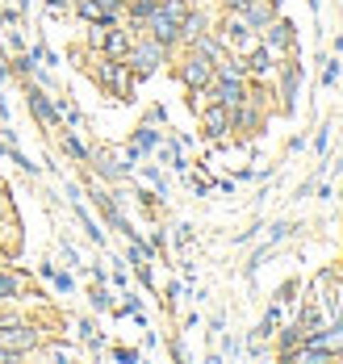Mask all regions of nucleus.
I'll use <instances>...</instances> for the list:
<instances>
[{"label": "nucleus", "mask_w": 343, "mask_h": 364, "mask_svg": "<svg viewBox=\"0 0 343 364\" xmlns=\"http://www.w3.org/2000/svg\"><path fill=\"white\" fill-rule=\"evenodd\" d=\"M92 80H97L114 101H134V80H138V75L130 72L126 59H105V55H101V63L92 68Z\"/></svg>", "instance_id": "f257e3e1"}, {"label": "nucleus", "mask_w": 343, "mask_h": 364, "mask_svg": "<svg viewBox=\"0 0 343 364\" xmlns=\"http://www.w3.org/2000/svg\"><path fill=\"white\" fill-rule=\"evenodd\" d=\"M63 151H67L72 159H80V164H88V155H92V151H88V146L80 143L76 134H63Z\"/></svg>", "instance_id": "412c9836"}, {"label": "nucleus", "mask_w": 343, "mask_h": 364, "mask_svg": "<svg viewBox=\"0 0 343 364\" xmlns=\"http://www.w3.org/2000/svg\"><path fill=\"white\" fill-rule=\"evenodd\" d=\"M197 122H201V134H205V139H214V143L230 134V109H227V105H218V101H201Z\"/></svg>", "instance_id": "423d86ee"}, {"label": "nucleus", "mask_w": 343, "mask_h": 364, "mask_svg": "<svg viewBox=\"0 0 343 364\" xmlns=\"http://www.w3.org/2000/svg\"><path fill=\"white\" fill-rule=\"evenodd\" d=\"M327 143H331V126H322V130H318V139H314V151H318V155H327Z\"/></svg>", "instance_id": "cd10ccee"}, {"label": "nucleus", "mask_w": 343, "mask_h": 364, "mask_svg": "<svg viewBox=\"0 0 343 364\" xmlns=\"http://www.w3.org/2000/svg\"><path fill=\"white\" fill-rule=\"evenodd\" d=\"M289 230H293V222H272V230H268V243L276 247L281 239H289Z\"/></svg>", "instance_id": "b1692460"}, {"label": "nucleus", "mask_w": 343, "mask_h": 364, "mask_svg": "<svg viewBox=\"0 0 343 364\" xmlns=\"http://www.w3.org/2000/svg\"><path fill=\"white\" fill-rule=\"evenodd\" d=\"M26 101H30V113L38 117V122L46 126V130H55V126L63 122V113H59V101H50V97H46V88H38V84H30Z\"/></svg>", "instance_id": "9d476101"}, {"label": "nucleus", "mask_w": 343, "mask_h": 364, "mask_svg": "<svg viewBox=\"0 0 343 364\" xmlns=\"http://www.w3.org/2000/svg\"><path fill=\"white\" fill-rule=\"evenodd\" d=\"M59 113H63L67 126H84V113H80V105L72 101V97H59Z\"/></svg>", "instance_id": "aec40b11"}, {"label": "nucleus", "mask_w": 343, "mask_h": 364, "mask_svg": "<svg viewBox=\"0 0 343 364\" xmlns=\"http://www.w3.org/2000/svg\"><path fill=\"white\" fill-rule=\"evenodd\" d=\"M172 239H176V247H189V243H192V226H189V222H180Z\"/></svg>", "instance_id": "a878e982"}, {"label": "nucleus", "mask_w": 343, "mask_h": 364, "mask_svg": "<svg viewBox=\"0 0 343 364\" xmlns=\"http://www.w3.org/2000/svg\"><path fill=\"white\" fill-rule=\"evenodd\" d=\"M9 297H21V277L17 272H0V301Z\"/></svg>", "instance_id": "a211bd4d"}, {"label": "nucleus", "mask_w": 343, "mask_h": 364, "mask_svg": "<svg viewBox=\"0 0 343 364\" xmlns=\"http://www.w3.org/2000/svg\"><path fill=\"white\" fill-rule=\"evenodd\" d=\"M272 339H276V356H281V360H289V356H293V352L305 343V327L293 318L289 327H276V335H272Z\"/></svg>", "instance_id": "9b49d317"}, {"label": "nucleus", "mask_w": 343, "mask_h": 364, "mask_svg": "<svg viewBox=\"0 0 343 364\" xmlns=\"http://www.w3.org/2000/svg\"><path fill=\"white\" fill-rule=\"evenodd\" d=\"M143 34L155 38V42H159V46H168V50H176V46H180V26H176L172 17H163L159 9L143 21Z\"/></svg>", "instance_id": "1a4fd4ad"}, {"label": "nucleus", "mask_w": 343, "mask_h": 364, "mask_svg": "<svg viewBox=\"0 0 343 364\" xmlns=\"http://www.w3.org/2000/svg\"><path fill=\"white\" fill-rule=\"evenodd\" d=\"M42 343V335L30 323H0V348H9V352H34Z\"/></svg>", "instance_id": "0eeeda50"}, {"label": "nucleus", "mask_w": 343, "mask_h": 364, "mask_svg": "<svg viewBox=\"0 0 343 364\" xmlns=\"http://www.w3.org/2000/svg\"><path fill=\"white\" fill-rule=\"evenodd\" d=\"M130 42H134L130 30H114V26H105V34H101V46H97V50H101L105 59H126V55H130Z\"/></svg>", "instance_id": "f8f14e48"}, {"label": "nucleus", "mask_w": 343, "mask_h": 364, "mask_svg": "<svg viewBox=\"0 0 343 364\" xmlns=\"http://www.w3.org/2000/svg\"><path fill=\"white\" fill-rule=\"evenodd\" d=\"M260 42H264L272 55H293V50H298V26L276 13L264 30H260Z\"/></svg>", "instance_id": "20e7f679"}, {"label": "nucleus", "mask_w": 343, "mask_h": 364, "mask_svg": "<svg viewBox=\"0 0 343 364\" xmlns=\"http://www.w3.org/2000/svg\"><path fill=\"white\" fill-rule=\"evenodd\" d=\"M147 122H151V126H159V122H163V105H155V109L147 113Z\"/></svg>", "instance_id": "72a5a7b5"}, {"label": "nucleus", "mask_w": 343, "mask_h": 364, "mask_svg": "<svg viewBox=\"0 0 343 364\" xmlns=\"http://www.w3.org/2000/svg\"><path fill=\"white\" fill-rule=\"evenodd\" d=\"M97 4H101L105 13H114V17H121V13H126V0H97Z\"/></svg>", "instance_id": "c85d7f7f"}, {"label": "nucleus", "mask_w": 343, "mask_h": 364, "mask_svg": "<svg viewBox=\"0 0 343 364\" xmlns=\"http://www.w3.org/2000/svg\"><path fill=\"white\" fill-rule=\"evenodd\" d=\"M247 88H251V80H230V75H214L209 80V88L201 92L205 101H218V105H227V109H239L243 101H247Z\"/></svg>", "instance_id": "39448f33"}, {"label": "nucleus", "mask_w": 343, "mask_h": 364, "mask_svg": "<svg viewBox=\"0 0 343 364\" xmlns=\"http://www.w3.org/2000/svg\"><path fill=\"white\" fill-rule=\"evenodd\" d=\"M143 176H147V184H151L155 193H159V197H168V176H163V172H159V168H143Z\"/></svg>", "instance_id": "4be33fe9"}, {"label": "nucleus", "mask_w": 343, "mask_h": 364, "mask_svg": "<svg viewBox=\"0 0 343 364\" xmlns=\"http://www.w3.org/2000/svg\"><path fill=\"white\" fill-rule=\"evenodd\" d=\"M88 301H92V310H114V297L105 289V281H97V285L88 289Z\"/></svg>", "instance_id": "f3484780"}, {"label": "nucleus", "mask_w": 343, "mask_h": 364, "mask_svg": "<svg viewBox=\"0 0 343 364\" xmlns=\"http://www.w3.org/2000/svg\"><path fill=\"white\" fill-rule=\"evenodd\" d=\"M176 80H180L189 92H205L209 80H214V63H209L205 55H197V50L185 46V59H180V68H176Z\"/></svg>", "instance_id": "7ed1b4c3"}, {"label": "nucleus", "mask_w": 343, "mask_h": 364, "mask_svg": "<svg viewBox=\"0 0 343 364\" xmlns=\"http://www.w3.org/2000/svg\"><path fill=\"white\" fill-rule=\"evenodd\" d=\"M76 331H80V339H84V343H88L92 352H101V343H105V339H101V331L92 327L88 318H80V323H76Z\"/></svg>", "instance_id": "6ab92c4d"}, {"label": "nucleus", "mask_w": 343, "mask_h": 364, "mask_svg": "<svg viewBox=\"0 0 343 364\" xmlns=\"http://www.w3.org/2000/svg\"><path fill=\"white\" fill-rule=\"evenodd\" d=\"M114 356L121 364H134V360H138V348H114Z\"/></svg>", "instance_id": "c756f323"}, {"label": "nucleus", "mask_w": 343, "mask_h": 364, "mask_svg": "<svg viewBox=\"0 0 343 364\" xmlns=\"http://www.w3.org/2000/svg\"><path fill=\"white\" fill-rule=\"evenodd\" d=\"M222 352H227V356H239V339H230L227 335V339H222Z\"/></svg>", "instance_id": "2f4dec72"}, {"label": "nucleus", "mask_w": 343, "mask_h": 364, "mask_svg": "<svg viewBox=\"0 0 343 364\" xmlns=\"http://www.w3.org/2000/svg\"><path fill=\"white\" fill-rule=\"evenodd\" d=\"M63 259H67V264H76V268H80V255H76V247H72V243H63Z\"/></svg>", "instance_id": "473e14b6"}, {"label": "nucleus", "mask_w": 343, "mask_h": 364, "mask_svg": "<svg viewBox=\"0 0 343 364\" xmlns=\"http://www.w3.org/2000/svg\"><path fill=\"white\" fill-rule=\"evenodd\" d=\"M222 327H227V314H222V310H218V314H214V318H209V335H222Z\"/></svg>", "instance_id": "7c9ffc66"}, {"label": "nucleus", "mask_w": 343, "mask_h": 364, "mask_svg": "<svg viewBox=\"0 0 343 364\" xmlns=\"http://www.w3.org/2000/svg\"><path fill=\"white\" fill-rule=\"evenodd\" d=\"M327 68H322V88H331V84H339V72H343V63L339 59H322Z\"/></svg>", "instance_id": "5701e85b"}, {"label": "nucleus", "mask_w": 343, "mask_h": 364, "mask_svg": "<svg viewBox=\"0 0 343 364\" xmlns=\"http://www.w3.org/2000/svg\"><path fill=\"white\" fill-rule=\"evenodd\" d=\"M130 143L138 146V151H143V155H151L155 146L163 143V139H159V130H155L151 122H143V126H138V130H134V139H130Z\"/></svg>", "instance_id": "dca6fc26"}, {"label": "nucleus", "mask_w": 343, "mask_h": 364, "mask_svg": "<svg viewBox=\"0 0 343 364\" xmlns=\"http://www.w3.org/2000/svg\"><path fill=\"white\" fill-rule=\"evenodd\" d=\"M50 285H55V289H59V293H72V289H76V281H72L67 272H59V268L50 272Z\"/></svg>", "instance_id": "393cba45"}, {"label": "nucleus", "mask_w": 343, "mask_h": 364, "mask_svg": "<svg viewBox=\"0 0 343 364\" xmlns=\"http://www.w3.org/2000/svg\"><path fill=\"white\" fill-rule=\"evenodd\" d=\"M67 9H72V0H46V13H50V17H63Z\"/></svg>", "instance_id": "bb28decb"}, {"label": "nucleus", "mask_w": 343, "mask_h": 364, "mask_svg": "<svg viewBox=\"0 0 343 364\" xmlns=\"http://www.w3.org/2000/svg\"><path fill=\"white\" fill-rule=\"evenodd\" d=\"M243 63H247V75H251V80H272V75H276V55L268 50L264 42H260Z\"/></svg>", "instance_id": "ddd939ff"}, {"label": "nucleus", "mask_w": 343, "mask_h": 364, "mask_svg": "<svg viewBox=\"0 0 343 364\" xmlns=\"http://www.w3.org/2000/svg\"><path fill=\"white\" fill-rule=\"evenodd\" d=\"M72 210H76V218H80V226H84V235H88L97 247H105V230L88 218V210H84V201H80V197H72Z\"/></svg>", "instance_id": "2eb2a0df"}, {"label": "nucleus", "mask_w": 343, "mask_h": 364, "mask_svg": "<svg viewBox=\"0 0 343 364\" xmlns=\"http://www.w3.org/2000/svg\"><path fill=\"white\" fill-rule=\"evenodd\" d=\"M168 46H159L155 38H138V42H130V55H126V63H130V72L138 75V80H147V75L159 72V63H168Z\"/></svg>", "instance_id": "f03ea898"}, {"label": "nucleus", "mask_w": 343, "mask_h": 364, "mask_svg": "<svg viewBox=\"0 0 343 364\" xmlns=\"http://www.w3.org/2000/svg\"><path fill=\"white\" fill-rule=\"evenodd\" d=\"M298 84H302V59L289 55L281 63V109H285V117L298 113Z\"/></svg>", "instance_id": "6e6552de"}, {"label": "nucleus", "mask_w": 343, "mask_h": 364, "mask_svg": "<svg viewBox=\"0 0 343 364\" xmlns=\"http://www.w3.org/2000/svg\"><path fill=\"white\" fill-rule=\"evenodd\" d=\"M185 46H189V50H197V55H205L209 63H218V59L227 55V46L218 42V34H209V30H205V34H197L192 42H185Z\"/></svg>", "instance_id": "4468645a"}]
</instances>
